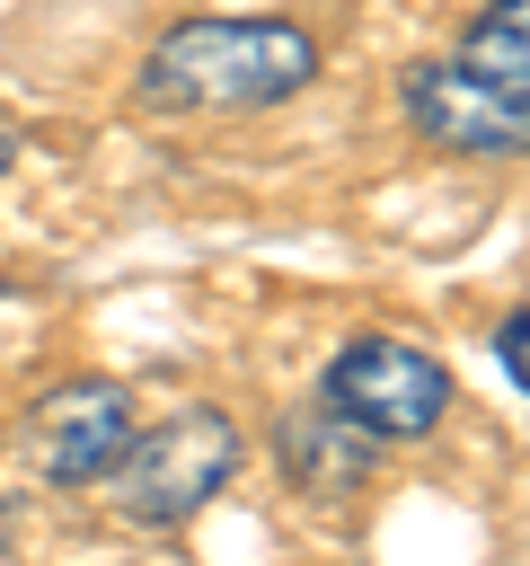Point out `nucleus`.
Returning <instances> with one entry per match:
<instances>
[{
    "label": "nucleus",
    "mask_w": 530,
    "mask_h": 566,
    "mask_svg": "<svg viewBox=\"0 0 530 566\" xmlns=\"http://www.w3.org/2000/svg\"><path fill=\"white\" fill-rule=\"evenodd\" d=\"M318 80V44L292 18H186L141 53V106L159 115H256Z\"/></svg>",
    "instance_id": "1"
},
{
    "label": "nucleus",
    "mask_w": 530,
    "mask_h": 566,
    "mask_svg": "<svg viewBox=\"0 0 530 566\" xmlns=\"http://www.w3.org/2000/svg\"><path fill=\"white\" fill-rule=\"evenodd\" d=\"M406 124L468 159L530 150V0H495L451 53L406 71Z\"/></svg>",
    "instance_id": "2"
},
{
    "label": "nucleus",
    "mask_w": 530,
    "mask_h": 566,
    "mask_svg": "<svg viewBox=\"0 0 530 566\" xmlns=\"http://www.w3.org/2000/svg\"><path fill=\"white\" fill-rule=\"evenodd\" d=\"M230 469H239V424L221 407H177L150 433L132 424V442L106 460V495H115L124 522L168 531V522H194L230 486Z\"/></svg>",
    "instance_id": "3"
},
{
    "label": "nucleus",
    "mask_w": 530,
    "mask_h": 566,
    "mask_svg": "<svg viewBox=\"0 0 530 566\" xmlns=\"http://www.w3.org/2000/svg\"><path fill=\"white\" fill-rule=\"evenodd\" d=\"M318 407H336V416L362 424L371 442H415V433L442 424L451 371H442L424 345H406V336H353V345L327 363Z\"/></svg>",
    "instance_id": "4"
},
{
    "label": "nucleus",
    "mask_w": 530,
    "mask_h": 566,
    "mask_svg": "<svg viewBox=\"0 0 530 566\" xmlns=\"http://www.w3.org/2000/svg\"><path fill=\"white\" fill-rule=\"evenodd\" d=\"M132 442V398L115 389V380H62V389H44L35 407H26V460H35V478H53V486H88V478H106V460Z\"/></svg>",
    "instance_id": "5"
},
{
    "label": "nucleus",
    "mask_w": 530,
    "mask_h": 566,
    "mask_svg": "<svg viewBox=\"0 0 530 566\" xmlns=\"http://www.w3.org/2000/svg\"><path fill=\"white\" fill-rule=\"evenodd\" d=\"M274 442H283L292 486H309V495H318V486H362V478H371V451H380V442H371L362 424H344L336 407H327V416H318V407L283 416V433H274Z\"/></svg>",
    "instance_id": "6"
},
{
    "label": "nucleus",
    "mask_w": 530,
    "mask_h": 566,
    "mask_svg": "<svg viewBox=\"0 0 530 566\" xmlns=\"http://www.w3.org/2000/svg\"><path fill=\"white\" fill-rule=\"evenodd\" d=\"M495 354H504V371L530 389V310H512V318L495 327Z\"/></svg>",
    "instance_id": "7"
},
{
    "label": "nucleus",
    "mask_w": 530,
    "mask_h": 566,
    "mask_svg": "<svg viewBox=\"0 0 530 566\" xmlns=\"http://www.w3.org/2000/svg\"><path fill=\"white\" fill-rule=\"evenodd\" d=\"M0 177H9V142H0Z\"/></svg>",
    "instance_id": "8"
}]
</instances>
